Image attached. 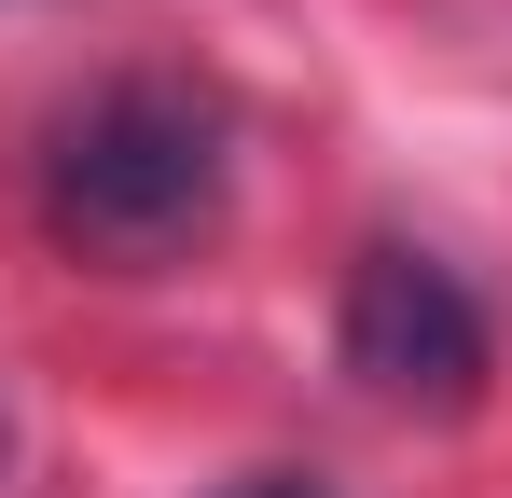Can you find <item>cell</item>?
Wrapping results in <instances>:
<instances>
[{
	"instance_id": "cell-3",
	"label": "cell",
	"mask_w": 512,
	"mask_h": 498,
	"mask_svg": "<svg viewBox=\"0 0 512 498\" xmlns=\"http://www.w3.org/2000/svg\"><path fill=\"white\" fill-rule=\"evenodd\" d=\"M222 498H333V485H319V471H236Z\"/></svg>"
},
{
	"instance_id": "cell-1",
	"label": "cell",
	"mask_w": 512,
	"mask_h": 498,
	"mask_svg": "<svg viewBox=\"0 0 512 498\" xmlns=\"http://www.w3.org/2000/svg\"><path fill=\"white\" fill-rule=\"evenodd\" d=\"M222 194H236V139L194 83H111L70 111V139L42 153V222L56 249H84L111 277H153L180 249L222 236Z\"/></svg>"
},
{
	"instance_id": "cell-2",
	"label": "cell",
	"mask_w": 512,
	"mask_h": 498,
	"mask_svg": "<svg viewBox=\"0 0 512 498\" xmlns=\"http://www.w3.org/2000/svg\"><path fill=\"white\" fill-rule=\"evenodd\" d=\"M346 374L374 402H416V415H457L485 402V305L457 291V263L429 249H360L346 263Z\"/></svg>"
}]
</instances>
